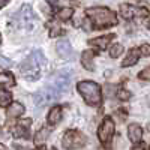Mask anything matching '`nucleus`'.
Masks as SVG:
<instances>
[{
	"mask_svg": "<svg viewBox=\"0 0 150 150\" xmlns=\"http://www.w3.org/2000/svg\"><path fill=\"white\" fill-rule=\"evenodd\" d=\"M86 14L92 20L96 29H105V27H112L117 24V15L108 8H87Z\"/></svg>",
	"mask_w": 150,
	"mask_h": 150,
	"instance_id": "f257e3e1",
	"label": "nucleus"
},
{
	"mask_svg": "<svg viewBox=\"0 0 150 150\" xmlns=\"http://www.w3.org/2000/svg\"><path fill=\"white\" fill-rule=\"evenodd\" d=\"M44 63H45V59H44L42 53L39 51V50H35V51L20 65V71H21L24 78L33 81V80L39 78Z\"/></svg>",
	"mask_w": 150,
	"mask_h": 150,
	"instance_id": "f03ea898",
	"label": "nucleus"
},
{
	"mask_svg": "<svg viewBox=\"0 0 150 150\" xmlns=\"http://www.w3.org/2000/svg\"><path fill=\"white\" fill-rule=\"evenodd\" d=\"M77 89L81 93V96L84 98V101L89 105L98 107L99 104H101V101H102L101 86L96 84L95 81H81V83H78Z\"/></svg>",
	"mask_w": 150,
	"mask_h": 150,
	"instance_id": "7ed1b4c3",
	"label": "nucleus"
},
{
	"mask_svg": "<svg viewBox=\"0 0 150 150\" xmlns=\"http://www.w3.org/2000/svg\"><path fill=\"white\" fill-rule=\"evenodd\" d=\"M14 21L20 29L32 30L38 23V17L35 15V12H33L30 5H23L20 8V11L14 15Z\"/></svg>",
	"mask_w": 150,
	"mask_h": 150,
	"instance_id": "20e7f679",
	"label": "nucleus"
},
{
	"mask_svg": "<svg viewBox=\"0 0 150 150\" xmlns=\"http://www.w3.org/2000/svg\"><path fill=\"white\" fill-rule=\"evenodd\" d=\"M86 137L84 134H81L80 131L75 129H69L65 132L63 140H62V146L66 150H74V149H81L86 146Z\"/></svg>",
	"mask_w": 150,
	"mask_h": 150,
	"instance_id": "39448f33",
	"label": "nucleus"
},
{
	"mask_svg": "<svg viewBox=\"0 0 150 150\" xmlns=\"http://www.w3.org/2000/svg\"><path fill=\"white\" fill-rule=\"evenodd\" d=\"M69 84H71V77L69 75L65 74V72H59L51 78V83L47 84V86L57 96H60V95H63V93H66L69 90Z\"/></svg>",
	"mask_w": 150,
	"mask_h": 150,
	"instance_id": "423d86ee",
	"label": "nucleus"
},
{
	"mask_svg": "<svg viewBox=\"0 0 150 150\" xmlns=\"http://www.w3.org/2000/svg\"><path fill=\"white\" fill-rule=\"evenodd\" d=\"M114 135V122L111 117H105L98 129V138L102 144H108Z\"/></svg>",
	"mask_w": 150,
	"mask_h": 150,
	"instance_id": "0eeeda50",
	"label": "nucleus"
},
{
	"mask_svg": "<svg viewBox=\"0 0 150 150\" xmlns=\"http://www.w3.org/2000/svg\"><path fill=\"white\" fill-rule=\"evenodd\" d=\"M120 15H122L125 20H132L135 15L149 17V9H147V8H135V6H132V5L123 3V5H120Z\"/></svg>",
	"mask_w": 150,
	"mask_h": 150,
	"instance_id": "6e6552de",
	"label": "nucleus"
},
{
	"mask_svg": "<svg viewBox=\"0 0 150 150\" xmlns=\"http://www.w3.org/2000/svg\"><path fill=\"white\" fill-rule=\"evenodd\" d=\"M56 47H57V53L62 59H65V60H72L74 59V51H72V47H71L69 41L60 39Z\"/></svg>",
	"mask_w": 150,
	"mask_h": 150,
	"instance_id": "1a4fd4ad",
	"label": "nucleus"
},
{
	"mask_svg": "<svg viewBox=\"0 0 150 150\" xmlns=\"http://www.w3.org/2000/svg\"><path fill=\"white\" fill-rule=\"evenodd\" d=\"M128 135H129V140L134 144H138L143 138V128L137 123H132L128 126Z\"/></svg>",
	"mask_w": 150,
	"mask_h": 150,
	"instance_id": "9d476101",
	"label": "nucleus"
},
{
	"mask_svg": "<svg viewBox=\"0 0 150 150\" xmlns=\"http://www.w3.org/2000/svg\"><path fill=\"white\" fill-rule=\"evenodd\" d=\"M24 105L23 104H20V102H11L9 105H8V111H6V114H8V117L9 119H17V117H20L21 114H24Z\"/></svg>",
	"mask_w": 150,
	"mask_h": 150,
	"instance_id": "9b49d317",
	"label": "nucleus"
},
{
	"mask_svg": "<svg viewBox=\"0 0 150 150\" xmlns=\"http://www.w3.org/2000/svg\"><path fill=\"white\" fill-rule=\"evenodd\" d=\"M30 123H32V120L30 119H26L21 125H18V126H15L14 128V137H17V138H27L29 137V126H30Z\"/></svg>",
	"mask_w": 150,
	"mask_h": 150,
	"instance_id": "f8f14e48",
	"label": "nucleus"
},
{
	"mask_svg": "<svg viewBox=\"0 0 150 150\" xmlns=\"http://www.w3.org/2000/svg\"><path fill=\"white\" fill-rule=\"evenodd\" d=\"M114 39V35H107V36H101V38H96V39H90L89 44L90 45H96L99 50H107L108 44Z\"/></svg>",
	"mask_w": 150,
	"mask_h": 150,
	"instance_id": "ddd939ff",
	"label": "nucleus"
},
{
	"mask_svg": "<svg viewBox=\"0 0 150 150\" xmlns=\"http://www.w3.org/2000/svg\"><path fill=\"white\" fill-rule=\"evenodd\" d=\"M62 119V108L60 107H53L51 110L48 111V116H47V122L48 125H51V126H54V125H57Z\"/></svg>",
	"mask_w": 150,
	"mask_h": 150,
	"instance_id": "4468645a",
	"label": "nucleus"
},
{
	"mask_svg": "<svg viewBox=\"0 0 150 150\" xmlns=\"http://www.w3.org/2000/svg\"><path fill=\"white\" fill-rule=\"evenodd\" d=\"M138 57H140V51H138V50H135V48H132L131 51L128 53V56L125 57V60L122 62V66L123 68H129V66L135 65L137 62H138Z\"/></svg>",
	"mask_w": 150,
	"mask_h": 150,
	"instance_id": "2eb2a0df",
	"label": "nucleus"
},
{
	"mask_svg": "<svg viewBox=\"0 0 150 150\" xmlns=\"http://www.w3.org/2000/svg\"><path fill=\"white\" fill-rule=\"evenodd\" d=\"M93 57H95V53L92 51V50H86V51L83 53L81 56V63L86 69H89V71H93Z\"/></svg>",
	"mask_w": 150,
	"mask_h": 150,
	"instance_id": "dca6fc26",
	"label": "nucleus"
},
{
	"mask_svg": "<svg viewBox=\"0 0 150 150\" xmlns=\"http://www.w3.org/2000/svg\"><path fill=\"white\" fill-rule=\"evenodd\" d=\"M48 135H50V129L48 128H41L39 131L36 132V135H35V144L36 146H42L47 141Z\"/></svg>",
	"mask_w": 150,
	"mask_h": 150,
	"instance_id": "f3484780",
	"label": "nucleus"
},
{
	"mask_svg": "<svg viewBox=\"0 0 150 150\" xmlns=\"http://www.w3.org/2000/svg\"><path fill=\"white\" fill-rule=\"evenodd\" d=\"M12 102V95L6 90H0V107H8Z\"/></svg>",
	"mask_w": 150,
	"mask_h": 150,
	"instance_id": "a211bd4d",
	"label": "nucleus"
},
{
	"mask_svg": "<svg viewBox=\"0 0 150 150\" xmlns=\"http://www.w3.org/2000/svg\"><path fill=\"white\" fill-rule=\"evenodd\" d=\"M0 84L5 86H15V78L12 74H0Z\"/></svg>",
	"mask_w": 150,
	"mask_h": 150,
	"instance_id": "6ab92c4d",
	"label": "nucleus"
},
{
	"mask_svg": "<svg viewBox=\"0 0 150 150\" xmlns=\"http://www.w3.org/2000/svg\"><path fill=\"white\" fill-rule=\"evenodd\" d=\"M72 14H74L72 8H63V9H60V12H59V18L62 21H68L69 18H72Z\"/></svg>",
	"mask_w": 150,
	"mask_h": 150,
	"instance_id": "aec40b11",
	"label": "nucleus"
},
{
	"mask_svg": "<svg viewBox=\"0 0 150 150\" xmlns=\"http://www.w3.org/2000/svg\"><path fill=\"white\" fill-rule=\"evenodd\" d=\"M123 53V47L120 45V44H114V45H111V48H110V56L112 57V59H117V57H120V54Z\"/></svg>",
	"mask_w": 150,
	"mask_h": 150,
	"instance_id": "412c9836",
	"label": "nucleus"
},
{
	"mask_svg": "<svg viewBox=\"0 0 150 150\" xmlns=\"http://www.w3.org/2000/svg\"><path fill=\"white\" fill-rule=\"evenodd\" d=\"M11 66H12V62H11L8 57H5V56L0 54V68H3V69H9Z\"/></svg>",
	"mask_w": 150,
	"mask_h": 150,
	"instance_id": "4be33fe9",
	"label": "nucleus"
},
{
	"mask_svg": "<svg viewBox=\"0 0 150 150\" xmlns=\"http://www.w3.org/2000/svg\"><path fill=\"white\" fill-rule=\"evenodd\" d=\"M138 78L140 80H144V81H150V66L143 69L140 74H138Z\"/></svg>",
	"mask_w": 150,
	"mask_h": 150,
	"instance_id": "5701e85b",
	"label": "nucleus"
},
{
	"mask_svg": "<svg viewBox=\"0 0 150 150\" xmlns=\"http://www.w3.org/2000/svg\"><path fill=\"white\" fill-rule=\"evenodd\" d=\"M117 96H119V99H122V101H128V99L131 98V93H129L128 90L120 89V90H119V93H117Z\"/></svg>",
	"mask_w": 150,
	"mask_h": 150,
	"instance_id": "b1692460",
	"label": "nucleus"
},
{
	"mask_svg": "<svg viewBox=\"0 0 150 150\" xmlns=\"http://www.w3.org/2000/svg\"><path fill=\"white\" fill-rule=\"evenodd\" d=\"M140 50H141V54L143 56H150V45L149 44H143Z\"/></svg>",
	"mask_w": 150,
	"mask_h": 150,
	"instance_id": "393cba45",
	"label": "nucleus"
},
{
	"mask_svg": "<svg viewBox=\"0 0 150 150\" xmlns=\"http://www.w3.org/2000/svg\"><path fill=\"white\" fill-rule=\"evenodd\" d=\"M8 3H9V0H0V9H2V8H5Z\"/></svg>",
	"mask_w": 150,
	"mask_h": 150,
	"instance_id": "a878e982",
	"label": "nucleus"
},
{
	"mask_svg": "<svg viewBox=\"0 0 150 150\" xmlns=\"http://www.w3.org/2000/svg\"><path fill=\"white\" fill-rule=\"evenodd\" d=\"M48 2L51 3V5H56V3H57V0H48Z\"/></svg>",
	"mask_w": 150,
	"mask_h": 150,
	"instance_id": "bb28decb",
	"label": "nucleus"
},
{
	"mask_svg": "<svg viewBox=\"0 0 150 150\" xmlns=\"http://www.w3.org/2000/svg\"><path fill=\"white\" fill-rule=\"evenodd\" d=\"M134 150H144V146H140V147H137V149H134Z\"/></svg>",
	"mask_w": 150,
	"mask_h": 150,
	"instance_id": "cd10ccee",
	"label": "nucleus"
},
{
	"mask_svg": "<svg viewBox=\"0 0 150 150\" xmlns=\"http://www.w3.org/2000/svg\"><path fill=\"white\" fill-rule=\"evenodd\" d=\"M0 150H8V149H6V147H5L3 144H0Z\"/></svg>",
	"mask_w": 150,
	"mask_h": 150,
	"instance_id": "c85d7f7f",
	"label": "nucleus"
},
{
	"mask_svg": "<svg viewBox=\"0 0 150 150\" xmlns=\"http://www.w3.org/2000/svg\"><path fill=\"white\" fill-rule=\"evenodd\" d=\"M0 44H2V35H0Z\"/></svg>",
	"mask_w": 150,
	"mask_h": 150,
	"instance_id": "c756f323",
	"label": "nucleus"
},
{
	"mask_svg": "<svg viewBox=\"0 0 150 150\" xmlns=\"http://www.w3.org/2000/svg\"><path fill=\"white\" fill-rule=\"evenodd\" d=\"M149 29H150V23H149Z\"/></svg>",
	"mask_w": 150,
	"mask_h": 150,
	"instance_id": "7c9ffc66",
	"label": "nucleus"
},
{
	"mask_svg": "<svg viewBox=\"0 0 150 150\" xmlns=\"http://www.w3.org/2000/svg\"><path fill=\"white\" fill-rule=\"evenodd\" d=\"M51 150H56V149H51Z\"/></svg>",
	"mask_w": 150,
	"mask_h": 150,
	"instance_id": "2f4dec72",
	"label": "nucleus"
}]
</instances>
